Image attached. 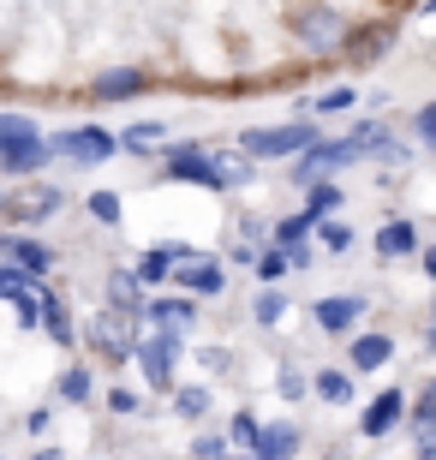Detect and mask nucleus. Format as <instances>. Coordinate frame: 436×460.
<instances>
[{
    "instance_id": "nucleus-39",
    "label": "nucleus",
    "mask_w": 436,
    "mask_h": 460,
    "mask_svg": "<svg viewBox=\"0 0 436 460\" xmlns=\"http://www.w3.org/2000/svg\"><path fill=\"white\" fill-rule=\"evenodd\" d=\"M108 407H114V412H138V394L132 389H114V394H108Z\"/></svg>"
},
{
    "instance_id": "nucleus-24",
    "label": "nucleus",
    "mask_w": 436,
    "mask_h": 460,
    "mask_svg": "<svg viewBox=\"0 0 436 460\" xmlns=\"http://www.w3.org/2000/svg\"><path fill=\"white\" fill-rule=\"evenodd\" d=\"M352 239H359V234H352L347 216H323V222H317V245H323V252L347 257V252H352Z\"/></svg>"
},
{
    "instance_id": "nucleus-9",
    "label": "nucleus",
    "mask_w": 436,
    "mask_h": 460,
    "mask_svg": "<svg viewBox=\"0 0 436 460\" xmlns=\"http://www.w3.org/2000/svg\"><path fill=\"white\" fill-rule=\"evenodd\" d=\"M162 168H168V180H180V186L216 191V155L203 150V144H174V150L162 155Z\"/></svg>"
},
{
    "instance_id": "nucleus-8",
    "label": "nucleus",
    "mask_w": 436,
    "mask_h": 460,
    "mask_svg": "<svg viewBox=\"0 0 436 460\" xmlns=\"http://www.w3.org/2000/svg\"><path fill=\"white\" fill-rule=\"evenodd\" d=\"M311 323H317L329 341H347L352 329L365 323V293H329V299H317V305H311Z\"/></svg>"
},
{
    "instance_id": "nucleus-37",
    "label": "nucleus",
    "mask_w": 436,
    "mask_h": 460,
    "mask_svg": "<svg viewBox=\"0 0 436 460\" xmlns=\"http://www.w3.org/2000/svg\"><path fill=\"white\" fill-rule=\"evenodd\" d=\"M191 460H227V437H221V430L198 437V443H191Z\"/></svg>"
},
{
    "instance_id": "nucleus-4",
    "label": "nucleus",
    "mask_w": 436,
    "mask_h": 460,
    "mask_svg": "<svg viewBox=\"0 0 436 460\" xmlns=\"http://www.w3.org/2000/svg\"><path fill=\"white\" fill-rule=\"evenodd\" d=\"M406 412H413L406 389H395V383H388V389H377L365 401V412H359V437H365V443H383V437H395V430L406 425Z\"/></svg>"
},
{
    "instance_id": "nucleus-41",
    "label": "nucleus",
    "mask_w": 436,
    "mask_h": 460,
    "mask_svg": "<svg viewBox=\"0 0 436 460\" xmlns=\"http://www.w3.org/2000/svg\"><path fill=\"white\" fill-rule=\"evenodd\" d=\"M198 358H203V365H209V371H221V365H227V347H203Z\"/></svg>"
},
{
    "instance_id": "nucleus-46",
    "label": "nucleus",
    "mask_w": 436,
    "mask_h": 460,
    "mask_svg": "<svg viewBox=\"0 0 436 460\" xmlns=\"http://www.w3.org/2000/svg\"><path fill=\"white\" fill-rule=\"evenodd\" d=\"M36 460H60V455H54V448H42V455H36Z\"/></svg>"
},
{
    "instance_id": "nucleus-15",
    "label": "nucleus",
    "mask_w": 436,
    "mask_h": 460,
    "mask_svg": "<svg viewBox=\"0 0 436 460\" xmlns=\"http://www.w3.org/2000/svg\"><path fill=\"white\" fill-rule=\"evenodd\" d=\"M305 448V430L293 425V419H275V425H263V437H257V460H293Z\"/></svg>"
},
{
    "instance_id": "nucleus-27",
    "label": "nucleus",
    "mask_w": 436,
    "mask_h": 460,
    "mask_svg": "<svg viewBox=\"0 0 436 460\" xmlns=\"http://www.w3.org/2000/svg\"><path fill=\"white\" fill-rule=\"evenodd\" d=\"M352 108H359V90H352V84H335V90H323V96H311L305 119H311V114H352Z\"/></svg>"
},
{
    "instance_id": "nucleus-38",
    "label": "nucleus",
    "mask_w": 436,
    "mask_h": 460,
    "mask_svg": "<svg viewBox=\"0 0 436 460\" xmlns=\"http://www.w3.org/2000/svg\"><path fill=\"white\" fill-rule=\"evenodd\" d=\"M90 216L114 227V222H120V198H114V191H96V198H90Z\"/></svg>"
},
{
    "instance_id": "nucleus-20",
    "label": "nucleus",
    "mask_w": 436,
    "mask_h": 460,
    "mask_svg": "<svg viewBox=\"0 0 436 460\" xmlns=\"http://www.w3.org/2000/svg\"><path fill=\"white\" fill-rule=\"evenodd\" d=\"M108 299H114L120 317H144V305H150V299H144V281H138L132 270H114V275H108Z\"/></svg>"
},
{
    "instance_id": "nucleus-47",
    "label": "nucleus",
    "mask_w": 436,
    "mask_h": 460,
    "mask_svg": "<svg viewBox=\"0 0 436 460\" xmlns=\"http://www.w3.org/2000/svg\"><path fill=\"white\" fill-rule=\"evenodd\" d=\"M227 460H234V455H227Z\"/></svg>"
},
{
    "instance_id": "nucleus-29",
    "label": "nucleus",
    "mask_w": 436,
    "mask_h": 460,
    "mask_svg": "<svg viewBox=\"0 0 436 460\" xmlns=\"http://www.w3.org/2000/svg\"><path fill=\"white\" fill-rule=\"evenodd\" d=\"M209 407H216V394L203 389V383H185V389H174V412H180V419H203Z\"/></svg>"
},
{
    "instance_id": "nucleus-23",
    "label": "nucleus",
    "mask_w": 436,
    "mask_h": 460,
    "mask_svg": "<svg viewBox=\"0 0 436 460\" xmlns=\"http://www.w3.org/2000/svg\"><path fill=\"white\" fill-rule=\"evenodd\" d=\"M6 257H13L18 270H31L36 281H42V275H49V263H54V257H49V245H42V239H6Z\"/></svg>"
},
{
    "instance_id": "nucleus-30",
    "label": "nucleus",
    "mask_w": 436,
    "mask_h": 460,
    "mask_svg": "<svg viewBox=\"0 0 436 460\" xmlns=\"http://www.w3.org/2000/svg\"><path fill=\"white\" fill-rule=\"evenodd\" d=\"M31 288H36V275H31V270H18V263H0V299H13V305H18V299H24Z\"/></svg>"
},
{
    "instance_id": "nucleus-44",
    "label": "nucleus",
    "mask_w": 436,
    "mask_h": 460,
    "mask_svg": "<svg viewBox=\"0 0 436 460\" xmlns=\"http://www.w3.org/2000/svg\"><path fill=\"white\" fill-rule=\"evenodd\" d=\"M413 460H436V448H413Z\"/></svg>"
},
{
    "instance_id": "nucleus-7",
    "label": "nucleus",
    "mask_w": 436,
    "mask_h": 460,
    "mask_svg": "<svg viewBox=\"0 0 436 460\" xmlns=\"http://www.w3.org/2000/svg\"><path fill=\"white\" fill-rule=\"evenodd\" d=\"M395 365V329H352L347 335V371L352 376H377Z\"/></svg>"
},
{
    "instance_id": "nucleus-31",
    "label": "nucleus",
    "mask_w": 436,
    "mask_h": 460,
    "mask_svg": "<svg viewBox=\"0 0 436 460\" xmlns=\"http://www.w3.org/2000/svg\"><path fill=\"white\" fill-rule=\"evenodd\" d=\"M24 137H42L31 114H0V150H13V144H24Z\"/></svg>"
},
{
    "instance_id": "nucleus-2",
    "label": "nucleus",
    "mask_w": 436,
    "mask_h": 460,
    "mask_svg": "<svg viewBox=\"0 0 436 460\" xmlns=\"http://www.w3.org/2000/svg\"><path fill=\"white\" fill-rule=\"evenodd\" d=\"M293 24V36H299L311 54H347V36H352V24L335 13V6H323V0H305L299 13L287 18Z\"/></svg>"
},
{
    "instance_id": "nucleus-1",
    "label": "nucleus",
    "mask_w": 436,
    "mask_h": 460,
    "mask_svg": "<svg viewBox=\"0 0 436 460\" xmlns=\"http://www.w3.org/2000/svg\"><path fill=\"white\" fill-rule=\"evenodd\" d=\"M317 137H323L317 119H287V126H252V132H239V150L252 155V162H299Z\"/></svg>"
},
{
    "instance_id": "nucleus-45",
    "label": "nucleus",
    "mask_w": 436,
    "mask_h": 460,
    "mask_svg": "<svg viewBox=\"0 0 436 460\" xmlns=\"http://www.w3.org/2000/svg\"><path fill=\"white\" fill-rule=\"evenodd\" d=\"M419 13H424V18H436V0H424V6H419Z\"/></svg>"
},
{
    "instance_id": "nucleus-43",
    "label": "nucleus",
    "mask_w": 436,
    "mask_h": 460,
    "mask_svg": "<svg viewBox=\"0 0 436 460\" xmlns=\"http://www.w3.org/2000/svg\"><path fill=\"white\" fill-rule=\"evenodd\" d=\"M424 347L436 353V305H431V323H424Z\"/></svg>"
},
{
    "instance_id": "nucleus-42",
    "label": "nucleus",
    "mask_w": 436,
    "mask_h": 460,
    "mask_svg": "<svg viewBox=\"0 0 436 460\" xmlns=\"http://www.w3.org/2000/svg\"><path fill=\"white\" fill-rule=\"evenodd\" d=\"M24 430H31V437H42V430H49V407H36L31 419H24Z\"/></svg>"
},
{
    "instance_id": "nucleus-34",
    "label": "nucleus",
    "mask_w": 436,
    "mask_h": 460,
    "mask_svg": "<svg viewBox=\"0 0 436 460\" xmlns=\"http://www.w3.org/2000/svg\"><path fill=\"white\" fill-rule=\"evenodd\" d=\"M413 137H419V150L436 155V102H424L419 114H413Z\"/></svg>"
},
{
    "instance_id": "nucleus-5",
    "label": "nucleus",
    "mask_w": 436,
    "mask_h": 460,
    "mask_svg": "<svg viewBox=\"0 0 436 460\" xmlns=\"http://www.w3.org/2000/svg\"><path fill=\"white\" fill-rule=\"evenodd\" d=\"M114 150H120V137L102 132V126H72V132L54 137V155H60V162H72V168H102Z\"/></svg>"
},
{
    "instance_id": "nucleus-6",
    "label": "nucleus",
    "mask_w": 436,
    "mask_h": 460,
    "mask_svg": "<svg viewBox=\"0 0 436 460\" xmlns=\"http://www.w3.org/2000/svg\"><path fill=\"white\" fill-rule=\"evenodd\" d=\"M132 358L144 365L156 389H174V365H180V329H156V335H138Z\"/></svg>"
},
{
    "instance_id": "nucleus-32",
    "label": "nucleus",
    "mask_w": 436,
    "mask_h": 460,
    "mask_svg": "<svg viewBox=\"0 0 436 460\" xmlns=\"http://www.w3.org/2000/svg\"><path fill=\"white\" fill-rule=\"evenodd\" d=\"M227 437H234L245 455H257V437H263V419L257 412H234V425H227Z\"/></svg>"
},
{
    "instance_id": "nucleus-35",
    "label": "nucleus",
    "mask_w": 436,
    "mask_h": 460,
    "mask_svg": "<svg viewBox=\"0 0 436 460\" xmlns=\"http://www.w3.org/2000/svg\"><path fill=\"white\" fill-rule=\"evenodd\" d=\"M275 389H281V401H305V394H311V376H305L299 365H281V383H275Z\"/></svg>"
},
{
    "instance_id": "nucleus-16",
    "label": "nucleus",
    "mask_w": 436,
    "mask_h": 460,
    "mask_svg": "<svg viewBox=\"0 0 436 460\" xmlns=\"http://www.w3.org/2000/svg\"><path fill=\"white\" fill-rule=\"evenodd\" d=\"M49 155H54V144L49 137H24V144H13V150H0V173H42L49 168Z\"/></svg>"
},
{
    "instance_id": "nucleus-28",
    "label": "nucleus",
    "mask_w": 436,
    "mask_h": 460,
    "mask_svg": "<svg viewBox=\"0 0 436 460\" xmlns=\"http://www.w3.org/2000/svg\"><path fill=\"white\" fill-rule=\"evenodd\" d=\"M281 317H287V293H281V288H263V293L252 299V323H257V329H275Z\"/></svg>"
},
{
    "instance_id": "nucleus-10",
    "label": "nucleus",
    "mask_w": 436,
    "mask_h": 460,
    "mask_svg": "<svg viewBox=\"0 0 436 460\" xmlns=\"http://www.w3.org/2000/svg\"><path fill=\"white\" fill-rule=\"evenodd\" d=\"M174 288L180 293H198V299H216L221 288H227V270H221V257H180L174 263Z\"/></svg>"
},
{
    "instance_id": "nucleus-17",
    "label": "nucleus",
    "mask_w": 436,
    "mask_h": 460,
    "mask_svg": "<svg viewBox=\"0 0 436 460\" xmlns=\"http://www.w3.org/2000/svg\"><path fill=\"white\" fill-rule=\"evenodd\" d=\"M180 257H191V245H156V252H144L138 257V281H144V288H168Z\"/></svg>"
},
{
    "instance_id": "nucleus-40",
    "label": "nucleus",
    "mask_w": 436,
    "mask_h": 460,
    "mask_svg": "<svg viewBox=\"0 0 436 460\" xmlns=\"http://www.w3.org/2000/svg\"><path fill=\"white\" fill-rule=\"evenodd\" d=\"M419 270H424V281H436V239H424V252H419Z\"/></svg>"
},
{
    "instance_id": "nucleus-26",
    "label": "nucleus",
    "mask_w": 436,
    "mask_h": 460,
    "mask_svg": "<svg viewBox=\"0 0 436 460\" xmlns=\"http://www.w3.org/2000/svg\"><path fill=\"white\" fill-rule=\"evenodd\" d=\"M252 270H257V281H263V288H275V281H287V275H293V257H287L281 245H263Z\"/></svg>"
},
{
    "instance_id": "nucleus-11",
    "label": "nucleus",
    "mask_w": 436,
    "mask_h": 460,
    "mask_svg": "<svg viewBox=\"0 0 436 460\" xmlns=\"http://www.w3.org/2000/svg\"><path fill=\"white\" fill-rule=\"evenodd\" d=\"M370 245H377V257H383V263H401V257H419L424 252L419 222H406V216H388V222L370 234Z\"/></svg>"
},
{
    "instance_id": "nucleus-33",
    "label": "nucleus",
    "mask_w": 436,
    "mask_h": 460,
    "mask_svg": "<svg viewBox=\"0 0 436 460\" xmlns=\"http://www.w3.org/2000/svg\"><path fill=\"white\" fill-rule=\"evenodd\" d=\"M90 389H96V383H90V371H85V365H72V371L60 376V401H78V407H85V401H90Z\"/></svg>"
},
{
    "instance_id": "nucleus-13",
    "label": "nucleus",
    "mask_w": 436,
    "mask_h": 460,
    "mask_svg": "<svg viewBox=\"0 0 436 460\" xmlns=\"http://www.w3.org/2000/svg\"><path fill=\"white\" fill-rule=\"evenodd\" d=\"M395 49V24H359V31L347 36V66H377L383 54Z\"/></svg>"
},
{
    "instance_id": "nucleus-22",
    "label": "nucleus",
    "mask_w": 436,
    "mask_h": 460,
    "mask_svg": "<svg viewBox=\"0 0 436 460\" xmlns=\"http://www.w3.org/2000/svg\"><path fill=\"white\" fill-rule=\"evenodd\" d=\"M341 204H347V186H335V180L305 186V216H311V222H323V216H341Z\"/></svg>"
},
{
    "instance_id": "nucleus-25",
    "label": "nucleus",
    "mask_w": 436,
    "mask_h": 460,
    "mask_svg": "<svg viewBox=\"0 0 436 460\" xmlns=\"http://www.w3.org/2000/svg\"><path fill=\"white\" fill-rule=\"evenodd\" d=\"M162 137H168V126H156V119H144V126H126V132H120V150L150 155V150H162Z\"/></svg>"
},
{
    "instance_id": "nucleus-36",
    "label": "nucleus",
    "mask_w": 436,
    "mask_h": 460,
    "mask_svg": "<svg viewBox=\"0 0 436 460\" xmlns=\"http://www.w3.org/2000/svg\"><path fill=\"white\" fill-rule=\"evenodd\" d=\"M406 425H436V376L424 383V394L413 401V412H406Z\"/></svg>"
},
{
    "instance_id": "nucleus-18",
    "label": "nucleus",
    "mask_w": 436,
    "mask_h": 460,
    "mask_svg": "<svg viewBox=\"0 0 436 460\" xmlns=\"http://www.w3.org/2000/svg\"><path fill=\"white\" fill-rule=\"evenodd\" d=\"M144 317H150L156 329H191V323H198V305H191L185 293H162V299L144 305Z\"/></svg>"
},
{
    "instance_id": "nucleus-21",
    "label": "nucleus",
    "mask_w": 436,
    "mask_h": 460,
    "mask_svg": "<svg viewBox=\"0 0 436 460\" xmlns=\"http://www.w3.org/2000/svg\"><path fill=\"white\" fill-rule=\"evenodd\" d=\"M311 394L329 401V407H347L352 401V371L347 365H323V371H311Z\"/></svg>"
},
{
    "instance_id": "nucleus-14",
    "label": "nucleus",
    "mask_w": 436,
    "mask_h": 460,
    "mask_svg": "<svg viewBox=\"0 0 436 460\" xmlns=\"http://www.w3.org/2000/svg\"><path fill=\"white\" fill-rule=\"evenodd\" d=\"M150 90V72L144 66H114V72H102L96 84H90V96L96 102H132V96H144Z\"/></svg>"
},
{
    "instance_id": "nucleus-19",
    "label": "nucleus",
    "mask_w": 436,
    "mask_h": 460,
    "mask_svg": "<svg viewBox=\"0 0 436 460\" xmlns=\"http://www.w3.org/2000/svg\"><path fill=\"white\" fill-rule=\"evenodd\" d=\"M209 155H216V191H239L257 180V162L245 150H209Z\"/></svg>"
},
{
    "instance_id": "nucleus-3",
    "label": "nucleus",
    "mask_w": 436,
    "mask_h": 460,
    "mask_svg": "<svg viewBox=\"0 0 436 460\" xmlns=\"http://www.w3.org/2000/svg\"><path fill=\"white\" fill-rule=\"evenodd\" d=\"M365 162V150L352 144V137H317L311 150L293 162V186H317V180H335V173H347V168H359Z\"/></svg>"
},
{
    "instance_id": "nucleus-12",
    "label": "nucleus",
    "mask_w": 436,
    "mask_h": 460,
    "mask_svg": "<svg viewBox=\"0 0 436 460\" xmlns=\"http://www.w3.org/2000/svg\"><path fill=\"white\" fill-rule=\"evenodd\" d=\"M60 204H67V198L54 186H31V191H18V198L0 191V216H6V222H42V216H54Z\"/></svg>"
}]
</instances>
